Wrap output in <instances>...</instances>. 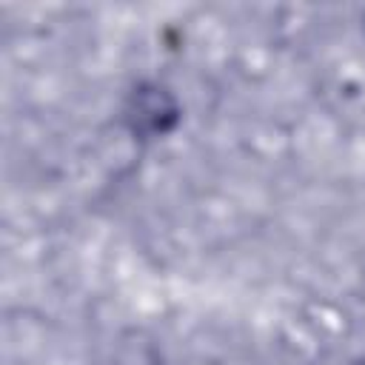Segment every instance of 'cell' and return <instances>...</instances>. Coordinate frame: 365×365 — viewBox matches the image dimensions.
Returning <instances> with one entry per match:
<instances>
[]
</instances>
